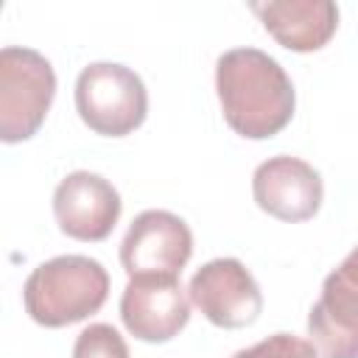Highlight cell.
Returning a JSON list of instances; mask_svg holds the SVG:
<instances>
[{
    "instance_id": "6da1fadb",
    "label": "cell",
    "mask_w": 358,
    "mask_h": 358,
    "mask_svg": "<svg viewBox=\"0 0 358 358\" xmlns=\"http://www.w3.org/2000/svg\"><path fill=\"white\" fill-rule=\"evenodd\" d=\"M215 92L224 120L246 140L282 131L296 106V92L280 62L257 48H232L215 62Z\"/></svg>"
},
{
    "instance_id": "7a4b0ae2",
    "label": "cell",
    "mask_w": 358,
    "mask_h": 358,
    "mask_svg": "<svg viewBox=\"0 0 358 358\" xmlns=\"http://www.w3.org/2000/svg\"><path fill=\"white\" fill-rule=\"evenodd\" d=\"M109 296L106 268L87 255H59L39 263L22 288L28 316L42 327H64L101 310Z\"/></svg>"
},
{
    "instance_id": "3957f363",
    "label": "cell",
    "mask_w": 358,
    "mask_h": 358,
    "mask_svg": "<svg viewBox=\"0 0 358 358\" xmlns=\"http://www.w3.org/2000/svg\"><path fill=\"white\" fill-rule=\"evenodd\" d=\"M56 95V73L34 48L0 50V140L20 143L39 131Z\"/></svg>"
},
{
    "instance_id": "277c9868",
    "label": "cell",
    "mask_w": 358,
    "mask_h": 358,
    "mask_svg": "<svg viewBox=\"0 0 358 358\" xmlns=\"http://www.w3.org/2000/svg\"><path fill=\"white\" fill-rule=\"evenodd\" d=\"M76 109L95 134L123 137L145 120L148 92L131 67L92 62L76 78Z\"/></svg>"
},
{
    "instance_id": "5b68a950",
    "label": "cell",
    "mask_w": 358,
    "mask_h": 358,
    "mask_svg": "<svg viewBox=\"0 0 358 358\" xmlns=\"http://www.w3.org/2000/svg\"><path fill=\"white\" fill-rule=\"evenodd\" d=\"M190 255L193 232L168 210L140 213L120 243V263L129 277H179Z\"/></svg>"
},
{
    "instance_id": "8992f818",
    "label": "cell",
    "mask_w": 358,
    "mask_h": 358,
    "mask_svg": "<svg viewBox=\"0 0 358 358\" xmlns=\"http://www.w3.org/2000/svg\"><path fill=\"white\" fill-rule=\"evenodd\" d=\"M308 333L322 358H358V246L324 277Z\"/></svg>"
},
{
    "instance_id": "52a82bcc",
    "label": "cell",
    "mask_w": 358,
    "mask_h": 358,
    "mask_svg": "<svg viewBox=\"0 0 358 358\" xmlns=\"http://www.w3.org/2000/svg\"><path fill=\"white\" fill-rule=\"evenodd\" d=\"M190 302L215 327H246L263 310V294L252 271L235 257H215L204 263L187 285Z\"/></svg>"
},
{
    "instance_id": "ba28073f",
    "label": "cell",
    "mask_w": 358,
    "mask_h": 358,
    "mask_svg": "<svg viewBox=\"0 0 358 358\" xmlns=\"http://www.w3.org/2000/svg\"><path fill=\"white\" fill-rule=\"evenodd\" d=\"M120 319L134 338L162 344L187 324L190 296L179 277H129L120 296Z\"/></svg>"
},
{
    "instance_id": "9c48e42d",
    "label": "cell",
    "mask_w": 358,
    "mask_h": 358,
    "mask_svg": "<svg viewBox=\"0 0 358 358\" xmlns=\"http://www.w3.org/2000/svg\"><path fill=\"white\" fill-rule=\"evenodd\" d=\"M120 196L109 179L92 171L67 173L53 190L59 229L76 241H103L120 218Z\"/></svg>"
},
{
    "instance_id": "30bf717a",
    "label": "cell",
    "mask_w": 358,
    "mask_h": 358,
    "mask_svg": "<svg viewBox=\"0 0 358 358\" xmlns=\"http://www.w3.org/2000/svg\"><path fill=\"white\" fill-rule=\"evenodd\" d=\"M252 193L263 213L296 224L319 213L324 185L319 171L305 159L291 154H277L255 168Z\"/></svg>"
},
{
    "instance_id": "8fae6325",
    "label": "cell",
    "mask_w": 358,
    "mask_h": 358,
    "mask_svg": "<svg viewBox=\"0 0 358 358\" xmlns=\"http://www.w3.org/2000/svg\"><path fill=\"white\" fill-rule=\"evenodd\" d=\"M249 8L282 48L296 53L324 48L338 28V6L333 0H268L249 3Z\"/></svg>"
},
{
    "instance_id": "7c38bea8",
    "label": "cell",
    "mask_w": 358,
    "mask_h": 358,
    "mask_svg": "<svg viewBox=\"0 0 358 358\" xmlns=\"http://www.w3.org/2000/svg\"><path fill=\"white\" fill-rule=\"evenodd\" d=\"M73 358H129L123 336L103 322L84 327L73 344Z\"/></svg>"
},
{
    "instance_id": "4fadbf2b",
    "label": "cell",
    "mask_w": 358,
    "mask_h": 358,
    "mask_svg": "<svg viewBox=\"0 0 358 358\" xmlns=\"http://www.w3.org/2000/svg\"><path fill=\"white\" fill-rule=\"evenodd\" d=\"M232 358H322L313 341H305L291 333H274L246 350H238Z\"/></svg>"
}]
</instances>
